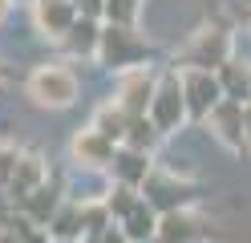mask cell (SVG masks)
I'll use <instances>...</instances> for the list:
<instances>
[{
  "label": "cell",
  "mask_w": 251,
  "mask_h": 243,
  "mask_svg": "<svg viewBox=\"0 0 251 243\" xmlns=\"http://www.w3.org/2000/svg\"><path fill=\"white\" fill-rule=\"evenodd\" d=\"M12 223H17L12 219V194H0V231H8Z\"/></svg>",
  "instance_id": "7402d4cb"
},
{
  "label": "cell",
  "mask_w": 251,
  "mask_h": 243,
  "mask_svg": "<svg viewBox=\"0 0 251 243\" xmlns=\"http://www.w3.org/2000/svg\"><path fill=\"white\" fill-rule=\"evenodd\" d=\"M158 239L162 243H202L207 239V223L186 215V211H166L158 219Z\"/></svg>",
  "instance_id": "277c9868"
},
{
  "label": "cell",
  "mask_w": 251,
  "mask_h": 243,
  "mask_svg": "<svg viewBox=\"0 0 251 243\" xmlns=\"http://www.w3.org/2000/svg\"><path fill=\"white\" fill-rule=\"evenodd\" d=\"M247 146H251V106H247Z\"/></svg>",
  "instance_id": "cb8c5ba5"
},
{
  "label": "cell",
  "mask_w": 251,
  "mask_h": 243,
  "mask_svg": "<svg viewBox=\"0 0 251 243\" xmlns=\"http://www.w3.org/2000/svg\"><path fill=\"white\" fill-rule=\"evenodd\" d=\"M138 187H130V183H118V190H109V199H105V211L109 215H130V211L138 207V194H134Z\"/></svg>",
  "instance_id": "2e32d148"
},
{
  "label": "cell",
  "mask_w": 251,
  "mask_h": 243,
  "mask_svg": "<svg viewBox=\"0 0 251 243\" xmlns=\"http://www.w3.org/2000/svg\"><path fill=\"white\" fill-rule=\"evenodd\" d=\"M114 174L122 178V183H130V187H138V183H146L150 178V162H146V150H122V154H114Z\"/></svg>",
  "instance_id": "8fae6325"
},
{
  "label": "cell",
  "mask_w": 251,
  "mask_h": 243,
  "mask_svg": "<svg viewBox=\"0 0 251 243\" xmlns=\"http://www.w3.org/2000/svg\"><path fill=\"white\" fill-rule=\"evenodd\" d=\"M61 243H65V239H61Z\"/></svg>",
  "instance_id": "484cf974"
},
{
  "label": "cell",
  "mask_w": 251,
  "mask_h": 243,
  "mask_svg": "<svg viewBox=\"0 0 251 243\" xmlns=\"http://www.w3.org/2000/svg\"><path fill=\"white\" fill-rule=\"evenodd\" d=\"M73 4H77L81 16H89V21H98V16L105 12V0H73Z\"/></svg>",
  "instance_id": "44dd1931"
},
{
  "label": "cell",
  "mask_w": 251,
  "mask_h": 243,
  "mask_svg": "<svg viewBox=\"0 0 251 243\" xmlns=\"http://www.w3.org/2000/svg\"><path fill=\"white\" fill-rule=\"evenodd\" d=\"M138 53H142V45L130 37V25H114L101 32V57L109 65H130Z\"/></svg>",
  "instance_id": "ba28073f"
},
{
  "label": "cell",
  "mask_w": 251,
  "mask_h": 243,
  "mask_svg": "<svg viewBox=\"0 0 251 243\" xmlns=\"http://www.w3.org/2000/svg\"><path fill=\"white\" fill-rule=\"evenodd\" d=\"M77 21V4L73 0H37V25L49 37H65Z\"/></svg>",
  "instance_id": "8992f818"
},
{
  "label": "cell",
  "mask_w": 251,
  "mask_h": 243,
  "mask_svg": "<svg viewBox=\"0 0 251 243\" xmlns=\"http://www.w3.org/2000/svg\"><path fill=\"white\" fill-rule=\"evenodd\" d=\"M154 134H158V126L146 122V113H138V118H130V130H126V142L134 146V150H146V146L154 142Z\"/></svg>",
  "instance_id": "e0dca14e"
},
{
  "label": "cell",
  "mask_w": 251,
  "mask_h": 243,
  "mask_svg": "<svg viewBox=\"0 0 251 243\" xmlns=\"http://www.w3.org/2000/svg\"><path fill=\"white\" fill-rule=\"evenodd\" d=\"M134 12H138V0H105V16L114 25H130Z\"/></svg>",
  "instance_id": "d6986e66"
},
{
  "label": "cell",
  "mask_w": 251,
  "mask_h": 243,
  "mask_svg": "<svg viewBox=\"0 0 251 243\" xmlns=\"http://www.w3.org/2000/svg\"><path fill=\"white\" fill-rule=\"evenodd\" d=\"M0 12H4V0H0Z\"/></svg>",
  "instance_id": "d4e9b609"
},
{
  "label": "cell",
  "mask_w": 251,
  "mask_h": 243,
  "mask_svg": "<svg viewBox=\"0 0 251 243\" xmlns=\"http://www.w3.org/2000/svg\"><path fill=\"white\" fill-rule=\"evenodd\" d=\"M17 166H21V154L12 150V146H0V187H8V183H12Z\"/></svg>",
  "instance_id": "ffe728a7"
},
{
  "label": "cell",
  "mask_w": 251,
  "mask_h": 243,
  "mask_svg": "<svg viewBox=\"0 0 251 243\" xmlns=\"http://www.w3.org/2000/svg\"><path fill=\"white\" fill-rule=\"evenodd\" d=\"M142 187L150 194L146 203L154 211H162V215H166V211H182V203L191 199V187H186V183H175V178H162V174H150Z\"/></svg>",
  "instance_id": "5b68a950"
},
{
  "label": "cell",
  "mask_w": 251,
  "mask_h": 243,
  "mask_svg": "<svg viewBox=\"0 0 251 243\" xmlns=\"http://www.w3.org/2000/svg\"><path fill=\"white\" fill-rule=\"evenodd\" d=\"M0 243H21V239H17V231H0Z\"/></svg>",
  "instance_id": "603a6c76"
},
{
  "label": "cell",
  "mask_w": 251,
  "mask_h": 243,
  "mask_svg": "<svg viewBox=\"0 0 251 243\" xmlns=\"http://www.w3.org/2000/svg\"><path fill=\"white\" fill-rule=\"evenodd\" d=\"M126 235L130 239H146V235H158V219H154V207L138 199V207L126 215Z\"/></svg>",
  "instance_id": "9a60e30c"
},
{
  "label": "cell",
  "mask_w": 251,
  "mask_h": 243,
  "mask_svg": "<svg viewBox=\"0 0 251 243\" xmlns=\"http://www.w3.org/2000/svg\"><path fill=\"white\" fill-rule=\"evenodd\" d=\"M25 207L33 211V219H37V223H45V219H49V211H53V190L37 187V190L28 194V199H25Z\"/></svg>",
  "instance_id": "ac0fdd59"
},
{
  "label": "cell",
  "mask_w": 251,
  "mask_h": 243,
  "mask_svg": "<svg viewBox=\"0 0 251 243\" xmlns=\"http://www.w3.org/2000/svg\"><path fill=\"white\" fill-rule=\"evenodd\" d=\"M73 154L81 158L85 166H101V162H114V138H105L101 130H85V134L73 142Z\"/></svg>",
  "instance_id": "30bf717a"
},
{
  "label": "cell",
  "mask_w": 251,
  "mask_h": 243,
  "mask_svg": "<svg viewBox=\"0 0 251 243\" xmlns=\"http://www.w3.org/2000/svg\"><path fill=\"white\" fill-rule=\"evenodd\" d=\"M154 102V85H150V77L142 69H134V73H126L122 81V93H118V106L130 113V118H138V113H146Z\"/></svg>",
  "instance_id": "52a82bcc"
},
{
  "label": "cell",
  "mask_w": 251,
  "mask_h": 243,
  "mask_svg": "<svg viewBox=\"0 0 251 243\" xmlns=\"http://www.w3.org/2000/svg\"><path fill=\"white\" fill-rule=\"evenodd\" d=\"M41 178H45V166H41V158H21V166H17V174H12L8 190H12V194H17V199L25 203L28 194H33V190L41 187Z\"/></svg>",
  "instance_id": "5bb4252c"
},
{
  "label": "cell",
  "mask_w": 251,
  "mask_h": 243,
  "mask_svg": "<svg viewBox=\"0 0 251 243\" xmlns=\"http://www.w3.org/2000/svg\"><path fill=\"white\" fill-rule=\"evenodd\" d=\"M61 41L69 45V53H81L85 57V53H98V49H101V32H98V25H93L89 16H81V21H73V28Z\"/></svg>",
  "instance_id": "4fadbf2b"
},
{
  "label": "cell",
  "mask_w": 251,
  "mask_h": 243,
  "mask_svg": "<svg viewBox=\"0 0 251 243\" xmlns=\"http://www.w3.org/2000/svg\"><path fill=\"white\" fill-rule=\"evenodd\" d=\"M28 93H33V102L37 106H69L73 97H77V81L69 69H57V65H49V69H37L33 81H28Z\"/></svg>",
  "instance_id": "6da1fadb"
},
{
  "label": "cell",
  "mask_w": 251,
  "mask_h": 243,
  "mask_svg": "<svg viewBox=\"0 0 251 243\" xmlns=\"http://www.w3.org/2000/svg\"><path fill=\"white\" fill-rule=\"evenodd\" d=\"M186 61L199 65V69H219V65L227 61V37H223V32H202V37L191 45Z\"/></svg>",
  "instance_id": "9c48e42d"
},
{
  "label": "cell",
  "mask_w": 251,
  "mask_h": 243,
  "mask_svg": "<svg viewBox=\"0 0 251 243\" xmlns=\"http://www.w3.org/2000/svg\"><path fill=\"white\" fill-rule=\"evenodd\" d=\"M186 93H182V81L178 77H166L158 89H154V102H150V122L158 126V134H170L182 118H186Z\"/></svg>",
  "instance_id": "7a4b0ae2"
},
{
  "label": "cell",
  "mask_w": 251,
  "mask_h": 243,
  "mask_svg": "<svg viewBox=\"0 0 251 243\" xmlns=\"http://www.w3.org/2000/svg\"><path fill=\"white\" fill-rule=\"evenodd\" d=\"M219 81H223V93L235 97V102H251V69L247 65L223 61L219 65Z\"/></svg>",
  "instance_id": "7c38bea8"
},
{
  "label": "cell",
  "mask_w": 251,
  "mask_h": 243,
  "mask_svg": "<svg viewBox=\"0 0 251 243\" xmlns=\"http://www.w3.org/2000/svg\"><path fill=\"white\" fill-rule=\"evenodd\" d=\"M182 93H186V109L195 118H211V109L223 102V81L211 77V69H191L182 77Z\"/></svg>",
  "instance_id": "3957f363"
}]
</instances>
